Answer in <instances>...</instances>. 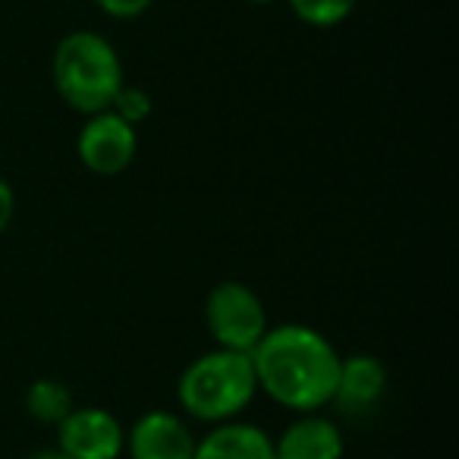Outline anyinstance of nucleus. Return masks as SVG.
<instances>
[{"label": "nucleus", "mask_w": 459, "mask_h": 459, "mask_svg": "<svg viewBox=\"0 0 459 459\" xmlns=\"http://www.w3.org/2000/svg\"><path fill=\"white\" fill-rule=\"evenodd\" d=\"M299 22L312 29H337L356 10L359 0H287Z\"/></svg>", "instance_id": "12"}, {"label": "nucleus", "mask_w": 459, "mask_h": 459, "mask_svg": "<svg viewBox=\"0 0 459 459\" xmlns=\"http://www.w3.org/2000/svg\"><path fill=\"white\" fill-rule=\"evenodd\" d=\"M387 394V365L371 352H352L340 356L337 387L331 403L343 415H368Z\"/></svg>", "instance_id": "8"}, {"label": "nucleus", "mask_w": 459, "mask_h": 459, "mask_svg": "<svg viewBox=\"0 0 459 459\" xmlns=\"http://www.w3.org/2000/svg\"><path fill=\"white\" fill-rule=\"evenodd\" d=\"M346 440L337 421L321 412H302L274 437V459H343Z\"/></svg>", "instance_id": "9"}, {"label": "nucleus", "mask_w": 459, "mask_h": 459, "mask_svg": "<svg viewBox=\"0 0 459 459\" xmlns=\"http://www.w3.org/2000/svg\"><path fill=\"white\" fill-rule=\"evenodd\" d=\"M95 4L110 20H139L142 13L152 10L154 0H95Z\"/></svg>", "instance_id": "14"}, {"label": "nucleus", "mask_w": 459, "mask_h": 459, "mask_svg": "<svg viewBox=\"0 0 459 459\" xmlns=\"http://www.w3.org/2000/svg\"><path fill=\"white\" fill-rule=\"evenodd\" d=\"M123 453L129 459H192L195 434L179 412L152 409V412H142L133 428H126Z\"/></svg>", "instance_id": "7"}, {"label": "nucleus", "mask_w": 459, "mask_h": 459, "mask_svg": "<svg viewBox=\"0 0 459 459\" xmlns=\"http://www.w3.org/2000/svg\"><path fill=\"white\" fill-rule=\"evenodd\" d=\"M110 110H114L117 117H123L129 126H142V123L152 117L154 101H152V95H148L145 89H139V85H123V89L117 91Z\"/></svg>", "instance_id": "13"}, {"label": "nucleus", "mask_w": 459, "mask_h": 459, "mask_svg": "<svg viewBox=\"0 0 459 459\" xmlns=\"http://www.w3.org/2000/svg\"><path fill=\"white\" fill-rule=\"evenodd\" d=\"M192 459H274V437L252 421H221L195 437Z\"/></svg>", "instance_id": "10"}, {"label": "nucleus", "mask_w": 459, "mask_h": 459, "mask_svg": "<svg viewBox=\"0 0 459 459\" xmlns=\"http://www.w3.org/2000/svg\"><path fill=\"white\" fill-rule=\"evenodd\" d=\"M139 152V133L114 110L85 117L76 135V154L95 177H120Z\"/></svg>", "instance_id": "5"}, {"label": "nucleus", "mask_w": 459, "mask_h": 459, "mask_svg": "<svg viewBox=\"0 0 459 459\" xmlns=\"http://www.w3.org/2000/svg\"><path fill=\"white\" fill-rule=\"evenodd\" d=\"M57 450L70 459H120L126 450V428L101 406H73L57 425Z\"/></svg>", "instance_id": "6"}, {"label": "nucleus", "mask_w": 459, "mask_h": 459, "mask_svg": "<svg viewBox=\"0 0 459 459\" xmlns=\"http://www.w3.org/2000/svg\"><path fill=\"white\" fill-rule=\"evenodd\" d=\"M258 396L255 368L249 352L214 350L195 356L177 377V403L189 419L204 425L233 421Z\"/></svg>", "instance_id": "3"}, {"label": "nucleus", "mask_w": 459, "mask_h": 459, "mask_svg": "<svg viewBox=\"0 0 459 459\" xmlns=\"http://www.w3.org/2000/svg\"><path fill=\"white\" fill-rule=\"evenodd\" d=\"M249 356L258 390L277 406L296 415L331 406L340 352L318 327L299 321L271 325Z\"/></svg>", "instance_id": "1"}, {"label": "nucleus", "mask_w": 459, "mask_h": 459, "mask_svg": "<svg viewBox=\"0 0 459 459\" xmlns=\"http://www.w3.org/2000/svg\"><path fill=\"white\" fill-rule=\"evenodd\" d=\"M13 214H16V192H13V186H10L7 179L0 177V233L10 227Z\"/></svg>", "instance_id": "15"}, {"label": "nucleus", "mask_w": 459, "mask_h": 459, "mask_svg": "<svg viewBox=\"0 0 459 459\" xmlns=\"http://www.w3.org/2000/svg\"><path fill=\"white\" fill-rule=\"evenodd\" d=\"M204 325L221 350L252 352L271 327L262 296L239 281H221L204 299Z\"/></svg>", "instance_id": "4"}, {"label": "nucleus", "mask_w": 459, "mask_h": 459, "mask_svg": "<svg viewBox=\"0 0 459 459\" xmlns=\"http://www.w3.org/2000/svg\"><path fill=\"white\" fill-rule=\"evenodd\" d=\"M246 4H252V7H271V4H277V0H246Z\"/></svg>", "instance_id": "17"}, {"label": "nucleus", "mask_w": 459, "mask_h": 459, "mask_svg": "<svg viewBox=\"0 0 459 459\" xmlns=\"http://www.w3.org/2000/svg\"><path fill=\"white\" fill-rule=\"evenodd\" d=\"M32 459H70V456H66V453H60L57 446H54V450H41V453H35Z\"/></svg>", "instance_id": "16"}, {"label": "nucleus", "mask_w": 459, "mask_h": 459, "mask_svg": "<svg viewBox=\"0 0 459 459\" xmlns=\"http://www.w3.org/2000/svg\"><path fill=\"white\" fill-rule=\"evenodd\" d=\"M51 82L66 108L91 117L110 110L117 91L126 85V73L114 41L89 29H76L54 48Z\"/></svg>", "instance_id": "2"}, {"label": "nucleus", "mask_w": 459, "mask_h": 459, "mask_svg": "<svg viewBox=\"0 0 459 459\" xmlns=\"http://www.w3.org/2000/svg\"><path fill=\"white\" fill-rule=\"evenodd\" d=\"M73 406H76L73 390L64 381H54V377H39L26 390V412L41 425L57 428L73 412Z\"/></svg>", "instance_id": "11"}]
</instances>
